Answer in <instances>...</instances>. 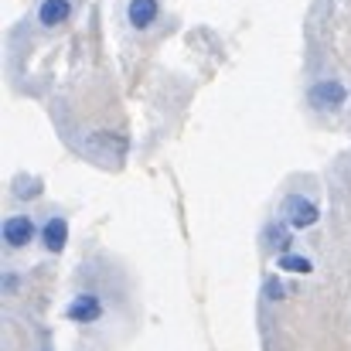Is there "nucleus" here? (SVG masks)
I'll list each match as a JSON object with an SVG mask.
<instances>
[{
	"instance_id": "nucleus-1",
	"label": "nucleus",
	"mask_w": 351,
	"mask_h": 351,
	"mask_svg": "<svg viewBox=\"0 0 351 351\" xmlns=\"http://www.w3.org/2000/svg\"><path fill=\"white\" fill-rule=\"evenodd\" d=\"M117 311V283L113 273H96V263H82L75 290L65 304V317L79 328H99Z\"/></svg>"
},
{
	"instance_id": "nucleus-2",
	"label": "nucleus",
	"mask_w": 351,
	"mask_h": 351,
	"mask_svg": "<svg viewBox=\"0 0 351 351\" xmlns=\"http://www.w3.org/2000/svg\"><path fill=\"white\" fill-rule=\"evenodd\" d=\"M0 239H3V249H7L10 256H17V252H24L34 239H41V226H38V219L27 215V212H10V215L3 219Z\"/></svg>"
},
{
	"instance_id": "nucleus-3",
	"label": "nucleus",
	"mask_w": 351,
	"mask_h": 351,
	"mask_svg": "<svg viewBox=\"0 0 351 351\" xmlns=\"http://www.w3.org/2000/svg\"><path fill=\"white\" fill-rule=\"evenodd\" d=\"M280 219H283L290 229H311V226L321 219V205H317V198H311V195H287L283 205H280Z\"/></svg>"
},
{
	"instance_id": "nucleus-4",
	"label": "nucleus",
	"mask_w": 351,
	"mask_h": 351,
	"mask_svg": "<svg viewBox=\"0 0 351 351\" xmlns=\"http://www.w3.org/2000/svg\"><path fill=\"white\" fill-rule=\"evenodd\" d=\"M38 242L48 256H58L69 242V215L65 212H48L45 222H41V239Z\"/></svg>"
},
{
	"instance_id": "nucleus-5",
	"label": "nucleus",
	"mask_w": 351,
	"mask_h": 351,
	"mask_svg": "<svg viewBox=\"0 0 351 351\" xmlns=\"http://www.w3.org/2000/svg\"><path fill=\"white\" fill-rule=\"evenodd\" d=\"M75 7H79V0H41L34 10V24L45 31H58L62 24H69Z\"/></svg>"
},
{
	"instance_id": "nucleus-6",
	"label": "nucleus",
	"mask_w": 351,
	"mask_h": 351,
	"mask_svg": "<svg viewBox=\"0 0 351 351\" xmlns=\"http://www.w3.org/2000/svg\"><path fill=\"white\" fill-rule=\"evenodd\" d=\"M160 17V0H130L126 3V24L133 31H150Z\"/></svg>"
},
{
	"instance_id": "nucleus-7",
	"label": "nucleus",
	"mask_w": 351,
	"mask_h": 351,
	"mask_svg": "<svg viewBox=\"0 0 351 351\" xmlns=\"http://www.w3.org/2000/svg\"><path fill=\"white\" fill-rule=\"evenodd\" d=\"M287 229H290V226H287L283 219L273 222V226L266 229V235H263V239H266V249H273V245H276V249H287V245H290V232H287Z\"/></svg>"
},
{
	"instance_id": "nucleus-8",
	"label": "nucleus",
	"mask_w": 351,
	"mask_h": 351,
	"mask_svg": "<svg viewBox=\"0 0 351 351\" xmlns=\"http://www.w3.org/2000/svg\"><path fill=\"white\" fill-rule=\"evenodd\" d=\"M276 266H280V269H290V273H311V259H307V256H290V252H287V256L276 259Z\"/></svg>"
},
{
	"instance_id": "nucleus-9",
	"label": "nucleus",
	"mask_w": 351,
	"mask_h": 351,
	"mask_svg": "<svg viewBox=\"0 0 351 351\" xmlns=\"http://www.w3.org/2000/svg\"><path fill=\"white\" fill-rule=\"evenodd\" d=\"M263 293H266V300H283V283L276 276H269L266 287H263Z\"/></svg>"
},
{
	"instance_id": "nucleus-10",
	"label": "nucleus",
	"mask_w": 351,
	"mask_h": 351,
	"mask_svg": "<svg viewBox=\"0 0 351 351\" xmlns=\"http://www.w3.org/2000/svg\"><path fill=\"white\" fill-rule=\"evenodd\" d=\"M38 351H51V348H38Z\"/></svg>"
}]
</instances>
